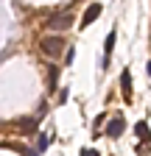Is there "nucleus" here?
Segmentation results:
<instances>
[{
	"mask_svg": "<svg viewBox=\"0 0 151 156\" xmlns=\"http://www.w3.org/2000/svg\"><path fill=\"white\" fill-rule=\"evenodd\" d=\"M134 134H137V136H143V140H148V136H151L145 123H137V126H134Z\"/></svg>",
	"mask_w": 151,
	"mask_h": 156,
	"instance_id": "8",
	"label": "nucleus"
},
{
	"mask_svg": "<svg viewBox=\"0 0 151 156\" xmlns=\"http://www.w3.org/2000/svg\"><path fill=\"white\" fill-rule=\"evenodd\" d=\"M120 92H123V101L129 103V101H131V73H129V70L120 73Z\"/></svg>",
	"mask_w": 151,
	"mask_h": 156,
	"instance_id": "5",
	"label": "nucleus"
},
{
	"mask_svg": "<svg viewBox=\"0 0 151 156\" xmlns=\"http://www.w3.org/2000/svg\"><path fill=\"white\" fill-rule=\"evenodd\" d=\"M112 48H115V31H109V36H106V45H104V64H101V70H106L109 64V53H112Z\"/></svg>",
	"mask_w": 151,
	"mask_h": 156,
	"instance_id": "7",
	"label": "nucleus"
},
{
	"mask_svg": "<svg viewBox=\"0 0 151 156\" xmlns=\"http://www.w3.org/2000/svg\"><path fill=\"white\" fill-rule=\"evenodd\" d=\"M48 142H50V136H45V134H42V136H39V151H45V148H48Z\"/></svg>",
	"mask_w": 151,
	"mask_h": 156,
	"instance_id": "9",
	"label": "nucleus"
},
{
	"mask_svg": "<svg viewBox=\"0 0 151 156\" xmlns=\"http://www.w3.org/2000/svg\"><path fill=\"white\" fill-rule=\"evenodd\" d=\"M101 11H104V6H101V3H92V6H87V11H84V17H81V28H87L90 23H95V20L101 17Z\"/></svg>",
	"mask_w": 151,
	"mask_h": 156,
	"instance_id": "4",
	"label": "nucleus"
},
{
	"mask_svg": "<svg viewBox=\"0 0 151 156\" xmlns=\"http://www.w3.org/2000/svg\"><path fill=\"white\" fill-rule=\"evenodd\" d=\"M126 131V120H123V114H115V117H112V120L106 123V136H112V140H118V136Z\"/></svg>",
	"mask_w": 151,
	"mask_h": 156,
	"instance_id": "3",
	"label": "nucleus"
},
{
	"mask_svg": "<svg viewBox=\"0 0 151 156\" xmlns=\"http://www.w3.org/2000/svg\"><path fill=\"white\" fill-rule=\"evenodd\" d=\"M23 153L25 156H36V151H31V148H23Z\"/></svg>",
	"mask_w": 151,
	"mask_h": 156,
	"instance_id": "11",
	"label": "nucleus"
},
{
	"mask_svg": "<svg viewBox=\"0 0 151 156\" xmlns=\"http://www.w3.org/2000/svg\"><path fill=\"white\" fill-rule=\"evenodd\" d=\"M39 50H42L48 58H56V56L64 50V39H62V36H45L42 42H39Z\"/></svg>",
	"mask_w": 151,
	"mask_h": 156,
	"instance_id": "1",
	"label": "nucleus"
},
{
	"mask_svg": "<svg viewBox=\"0 0 151 156\" xmlns=\"http://www.w3.org/2000/svg\"><path fill=\"white\" fill-rule=\"evenodd\" d=\"M148 75H151V62H148Z\"/></svg>",
	"mask_w": 151,
	"mask_h": 156,
	"instance_id": "12",
	"label": "nucleus"
},
{
	"mask_svg": "<svg viewBox=\"0 0 151 156\" xmlns=\"http://www.w3.org/2000/svg\"><path fill=\"white\" fill-rule=\"evenodd\" d=\"M56 87H59V67L48 64V92H56Z\"/></svg>",
	"mask_w": 151,
	"mask_h": 156,
	"instance_id": "6",
	"label": "nucleus"
},
{
	"mask_svg": "<svg viewBox=\"0 0 151 156\" xmlns=\"http://www.w3.org/2000/svg\"><path fill=\"white\" fill-rule=\"evenodd\" d=\"M48 31H70L73 28V17L70 14H53L50 20H45Z\"/></svg>",
	"mask_w": 151,
	"mask_h": 156,
	"instance_id": "2",
	"label": "nucleus"
},
{
	"mask_svg": "<svg viewBox=\"0 0 151 156\" xmlns=\"http://www.w3.org/2000/svg\"><path fill=\"white\" fill-rule=\"evenodd\" d=\"M81 156H98V151H92V148H84V151H81Z\"/></svg>",
	"mask_w": 151,
	"mask_h": 156,
	"instance_id": "10",
	"label": "nucleus"
}]
</instances>
